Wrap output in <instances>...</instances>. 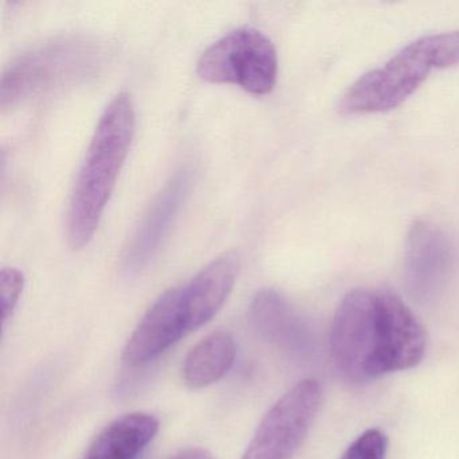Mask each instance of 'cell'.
I'll return each instance as SVG.
<instances>
[{
  "instance_id": "1",
  "label": "cell",
  "mask_w": 459,
  "mask_h": 459,
  "mask_svg": "<svg viewBox=\"0 0 459 459\" xmlns=\"http://www.w3.org/2000/svg\"><path fill=\"white\" fill-rule=\"evenodd\" d=\"M426 346L420 322L392 292L353 290L335 311L330 351L338 372L351 383L411 369L423 359Z\"/></svg>"
},
{
  "instance_id": "2",
  "label": "cell",
  "mask_w": 459,
  "mask_h": 459,
  "mask_svg": "<svg viewBox=\"0 0 459 459\" xmlns=\"http://www.w3.org/2000/svg\"><path fill=\"white\" fill-rule=\"evenodd\" d=\"M135 122L130 93L120 92L104 109L96 126L66 213V238L74 249L87 246L98 230L133 143Z\"/></svg>"
},
{
  "instance_id": "3",
  "label": "cell",
  "mask_w": 459,
  "mask_h": 459,
  "mask_svg": "<svg viewBox=\"0 0 459 459\" xmlns=\"http://www.w3.org/2000/svg\"><path fill=\"white\" fill-rule=\"evenodd\" d=\"M100 52L80 37H61L21 55L4 71L0 106L12 108L29 99L82 79L98 65Z\"/></svg>"
},
{
  "instance_id": "4",
  "label": "cell",
  "mask_w": 459,
  "mask_h": 459,
  "mask_svg": "<svg viewBox=\"0 0 459 459\" xmlns=\"http://www.w3.org/2000/svg\"><path fill=\"white\" fill-rule=\"evenodd\" d=\"M432 69H440L434 36L421 37L381 68L359 77L343 95L340 111L346 115L391 111L426 82Z\"/></svg>"
},
{
  "instance_id": "5",
  "label": "cell",
  "mask_w": 459,
  "mask_h": 459,
  "mask_svg": "<svg viewBox=\"0 0 459 459\" xmlns=\"http://www.w3.org/2000/svg\"><path fill=\"white\" fill-rule=\"evenodd\" d=\"M197 74L205 82L267 95L278 79V55L264 33L244 26L225 34L201 55Z\"/></svg>"
},
{
  "instance_id": "6",
  "label": "cell",
  "mask_w": 459,
  "mask_h": 459,
  "mask_svg": "<svg viewBox=\"0 0 459 459\" xmlns=\"http://www.w3.org/2000/svg\"><path fill=\"white\" fill-rule=\"evenodd\" d=\"M321 400L318 381H299L265 413L241 459H292L307 437Z\"/></svg>"
},
{
  "instance_id": "7",
  "label": "cell",
  "mask_w": 459,
  "mask_h": 459,
  "mask_svg": "<svg viewBox=\"0 0 459 459\" xmlns=\"http://www.w3.org/2000/svg\"><path fill=\"white\" fill-rule=\"evenodd\" d=\"M455 263L453 241L440 228L416 222L408 235L404 276L415 299L429 302L445 290Z\"/></svg>"
},
{
  "instance_id": "8",
  "label": "cell",
  "mask_w": 459,
  "mask_h": 459,
  "mask_svg": "<svg viewBox=\"0 0 459 459\" xmlns=\"http://www.w3.org/2000/svg\"><path fill=\"white\" fill-rule=\"evenodd\" d=\"M189 187L190 170L182 168L158 193L123 252V270L128 275L141 273L157 256L178 217Z\"/></svg>"
},
{
  "instance_id": "9",
  "label": "cell",
  "mask_w": 459,
  "mask_h": 459,
  "mask_svg": "<svg viewBox=\"0 0 459 459\" xmlns=\"http://www.w3.org/2000/svg\"><path fill=\"white\" fill-rule=\"evenodd\" d=\"M192 333L182 287L163 292L144 314L126 343L123 359L131 367H141L160 357Z\"/></svg>"
},
{
  "instance_id": "10",
  "label": "cell",
  "mask_w": 459,
  "mask_h": 459,
  "mask_svg": "<svg viewBox=\"0 0 459 459\" xmlns=\"http://www.w3.org/2000/svg\"><path fill=\"white\" fill-rule=\"evenodd\" d=\"M252 326L268 342L292 356L310 351L311 337L307 326L286 298L273 289L262 290L249 308Z\"/></svg>"
},
{
  "instance_id": "11",
  "label": "cell",
  "mask_w": 459,
  "mask_h": 459,
  "mask_svg": "<svg viewBox=\"0 0 459 459\" xmlns=\"http://www.w3.org/2000/svg\"><path fill=\"white\" fill-rule=\"evenodd\" d=\"M238 273L236 255L225 254L201 270L182 287L190 329L208 324L220 310L235 287Z\"/></svg>"
},
{
  "instance_id": "12",
  "label": "cell",
  "mask_w": 459,
  "mask_h": 459,
  "mask_svg": "<svg viewBox=\"0 0 459 459\" xmlns=\"http://www.w3.org/2000/svg\"><path fill=\"white\" fill-rule=\"evenodd\" d=\"M158 431L160 421L152 413H126L95 437L82 459H138Z\"/></svg>"
},
{
  "instance_id": "13",
  "label": "cell",
  "mask_w": 459,
  "mask_h": 459,
  "mask_svg": "<svg viewBox=\"0 0 459 459\" xmlns=\"http://www.w3.org/2000/svg\"><path fill=\"white\" fill-rule=\"evenodd\" d=\"M235 338L225 330L211 333L185 357L182 377L190 388L200 389L221 380L236 359Z\"/></svg>"
},
{
  "instance_id": "14",
  "label": "cell",
  "mask_w": 459,
  "mask_h": 459,
  "mask_svg": "<svg viewBox=\"0 0 459 459\" xmlns=\"http://www.w3.org/2000/svg\"><path fill=\"white\" fill-rule=\"evenodd\" d=\"M388 440L380 429H370L359 435L341 459H385Z\"/></svg>"
},
{
  "instance_id": "15",
  "label": "cell",
  "mask_w": 459,
  "mask_h": 459,
  "mask_svg": "<svg viewBox=\"0 0 459 459\" xmlns=\"http://www.w3.org/2000/svg\"><path fill=\"white\" fill-rule=\"evenodd\" d=\"M25 287V276L18 268H4L0 273V298H2V316L4 325L12 318L20 303Z\"/></svg>"
},
{
  "instance_id": "16",
  "label": "cell",
  "mask_w": 459,
  "mask_h": 459,
  "mask_svg": "<svg viewBox=\"0 0 459 459\" xmlns=\"http://www.w3.org/2000/svg\"><path fill=\"white\" fill-rule=\"evenodd\" d=\"M170 459H214V456L205 448L189 447L179 451Z\"/></svg>"
}]
</instances>
